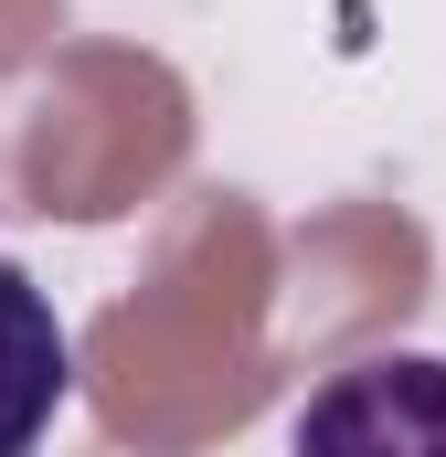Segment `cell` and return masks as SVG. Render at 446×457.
I'll return each instance as SVG.
<instances>
[{"label": "cell", "instance_id": "6da1fadb", "mask_svg": "<svg viewBox=\"0 0 446 457\" xmlns=\"http://www.w3.org/2000/svg\"><path fill=\"white\" fill-rule=\"evenodd\" d=\"M287 457H446V351H372L330 372L298 404Z\"/></svg>", "mask_w": 446, "mask_h": 457}, {"label": "cell", "instance_id": "7a4b0ae2", "mask_svg": "<svg viewBox=\"0 0 446 457\" xmlns=\"http://www.w3.org/2000/svg\"><path fill=\"white\" fill-rule=\"evenodd\" d=\"M75 394V341L21 255H0V457H32Z\"/></svg>", "mask_w": 446, "mask_h": 457}]
</instances>
